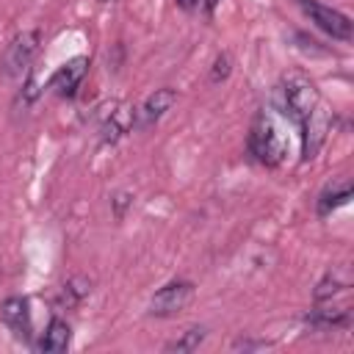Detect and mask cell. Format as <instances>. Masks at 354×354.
<instances>
[{"mask_svg":"<svg viewBox=\"0 0 354 354\" xmlns=\"http://www.w3.org/2000/svg\"><path fill=\"white\" fill-rule=\"evenodd\" d=\"M194 296V285L188 279H171L166 282L152 299H149V315L155 318H171L180 310H185V304Z\"/></svg>","mask_w":354,"mask_h":354,"instance_id":"obj_3","label":"cell"},{"mask_svg":"<svg viewBox=\"0 0 354 354\" xmlns=\"http://www.w3.org/2000/svg\"><path fill=\"white\" fill-rule=\"evenodd\" d=\"M130 202H133V199H130V194H124V191L113 196V210H116V216H119V218L124 216V207H127Z\"/></svg>","mask_w":354,"mask_h":354,"instance_id":"obj_18","label":"cell"},{"mask_svg":"<svg viewBox=\"0 0 354 354\" xmlns=\"http://www.w3.org/2000/svg\"><path fill=\"white\" fill-rule=\"evenodd\" d=\"M86 69H88V58L77 55V58H69L64 66L55 69V75L50 77V88L58 94V97H72L77 91V86L83 83L86 77Z\"/></svg>","mask_w":354,"mask_h":354,"instance_id":"obj_9","label":"cell"},{"mask_svg":"<svg viewBox=\"0 0 354 354\" xmlns=\"http://www.w3.org/2000/svg\"><path fill=\"white\" fill-rule=\"evenodd\" d=\"M36 94H39V86H36V77H28V83H25V102H30V100H36Z\"/></svg>","mask_w":354,"mask_h":354,"instance_id":"obj_19","label":"cell"},{"mask_svg":"<svg viewBox=\"0 0 354 354\" xmlns=\"http://www.w3.org/2000/svg\"><path fill=\"white\" fill-rule=\"evenodd\" d=\"M205 335H207L205 326H191V329L183 332V337L171 340V343L166 346V351H177V354H183V351H194V348H199V343L205 340Z\"/></svg>","mask_w":354,"mask_h":354,"instance_id":"obj_15","label":"cell"},{"mask_svg":"<svg viewBox=\"0 0 354 354\" xmlns=\"http://www.w3.org/2000/svg\"><path fill=\"white\" fill-rule=\"evenodd\" d=\"M299 6L310 17V22L318 25L321 30H326L332 39H340V41L351 39L354 30H351V19L346 14H340V11L329 8V6H321L318 0H299Z\"/></svg>","mask_w":354,"mask_h":354,"instance_id":"obj_5","label":"cell"},{"mask_svg":"<svg viewBox=\"0 0 354 354\" xmlns=\"http://www.w3.org/2000/svg\"><path fill=\"white\" fill-rule=\"evenodd\" d=\"M268 340H235L232 348L235 351H257V348H268Z\"/></svg>","mask_w":354,"mask_h":354,"instance_id":"obj_17","label":"cell"},{"mask_svg":"<svg viewBox=\"0 0 354 354\" xmlns=\"http://www.w3.org/2000/svg\"><path fill=\"white\" fill-rule=\"evenodd\" d=\"M249 152L263 166H277L285 158V138L277 127V122L268 113H260L249 133Z\"/></svg>","mask_w":354,"mask_h":354,"instance_id":"obj_2","label":"cell"},{"mask_svg":"<svg viewBox=\"0 0 354 354\" xmlns=\"http://www.w3.org/2000/svg\"><path fill=\"white\" fill-rule=\"evenodd\" d=\"M69 340H72L69 324H66L64 318H53V321L47 324L41 340H39V351H44V354H61V351L69 348Z\"/></svg>","mask_w":354,"mask_h":354,"instance_id":"obj_10","label":"cell"},{"mask_svg":"<svg viewBox=\"0 0 354 354\" xmlns=\"http://www.w3.org/2000/svg\"><path fill=\"white\" fill-rule=\"evenodd\" d=\"M39 41H41L39 30H22L19 36H14V41L8 44L6 55H3V72L8 77H19L30 66L33 55L39 53Z\"/></svg>","mask_w":354,"mask_h":354,"instance_id":"obj_4","label":"cell"},{"mask_svg":"<svg viewBox=\"0 0 354 354\" xmlns=\"http://www.w3.org/2000/svg\"><path fill=\"white\" fill-rule=\"evenodd\" d=\"M113 108H111V113H105V122H102V141L105 144L108 141L113 144L116 138H122L124 133H130L133 130V119H136V108H119V111H113Z\"/></svg>","mask_w":354,"mask_h":354,"instance_id":"obj_11","label":"cell"},{"mask_svg":"<svg viewBox=\"0 0 354 354\" xmlns=\"http://www.w3.org/2000/svg\"><path fill=\"white\" fill-rule=\"evenodd\" d=\"M174 100H177V94H174L171 88H155V91L136 108L133 130H149V127H155V124L163 119V113L174 105Z\"/></svg>","mask_w":354,"mask_h":354,"instance_id":"obj_7","label":"cell"},{"mask_svg":"<svg viewBox=\"0 0 354 354\" xmlns=\"http://www.w3.org/2000/svg\"><path fill=\"white\" fill-rule=\"evenodd\" d=\"M227 77H230V55L221 53V55H216V61H213L210 83H221V80H227Z\"/></svg>","mask_w":354,"mask_h":354,"instance_id":"obj_16","label":"cell"},{"mask_svg":"<svg viewBox=\"0 0 354 354\" xmlns=\"http://www.w3.org/2000/svg\"><path fill=\"white\" fill-rule=\"evenodd\" d=\"M0 318L19 340H30V332H33V326H30V301L25 296H8L0 304Z\"/></svg>","mask_w":354,"mask_h":354,"instance_id":"obj_8","label":"cell"},{"mask_svg":"<svg viewBox=\"0 0 354 354\" xmlns=\"http://www.w3.org/2000/svg\"><path fill=\"white\" fill-rule=\"evenodd\" d=\"M177 6L185 8V11H194V8L199 6V0H177Z\"/></svg>","mask_w":354,"mask_h":354,"instance_id":"obj_20","label":"cell"},{"mask_svg":"<svg viewBox=\"0 0 354 354\" xmlns=\"http://www.w3.org/2000/svg\"><path fill=\"white\" fill-rule=\"evenodd\" d=\"M329 122H332L329 108H326L324 102H318V105H315V111H313V113L299 124V127H301V158H304V160L315 158V152H318V149H321V144L326 141Z\"/></svg>","mask_w":354,"mask_h":354,"instance_id":"obj_6","label":"cell"},{"mask_svg":"<svg viewBox=\"0 0 354 354\" xmlns=\"http://www.w3.org/2000/svg\"><path fill=\"white\" fill-rule=\"evenodd\" d=\"M216 6H218V0H205V11H207V14H213Z\"/></svg>","mask_w":354,"mask_h":354,"instance_id":"obj_21","label":"cell"},{"mask_svg":"<svg viewBox=\"0 0 354 354\" xmlns=\"http://www.w3.org/2000/svg\"><path fill=\"white\" fill-rule=\"evenodd\" d=\"M88 293H91V279L83 277V274H77V277H72V279H66L61 285V290H58V307L61 310H75V307L83 304V299Z\"/></svg>","mask_w":354,"mask_h":354,"instance_id":"obj_13","label":"cell"},{"mask_svg":"<svg viewBox=\"0 0 354 354\" xmlns=\"http://www.w3.org/2000/svg\"><path fill=\"white\" fill-rule=\"evenodd\" d=\"M351 196H354V191H351V183H348V180H337V183L326 185V188L321 191V196H318V216L335 213L337 207L348 205Z\"/></svg>","mask_w":354,"mask_h":354,"instance_id":"obj_12","label":"cell"},{"mask_svg":"<svg viewBox=\"0 0 354 354\" xmlns=\"http://www.w3.org/2000/svg\"><path fill=\"white\" fill-rule=\"evenodd\" d=\"M318 102H321V94L310 77L296 72V75H288L282 80V108L296 124H301L315 111Z\"/></svg>","mask_w":354,"mask_h":354,"instance_id":"obj_1","label":"cell"},{"mask_svg":"<svg viewBox=\"0 0 354 354\" xmlns=\"http://www.w3.org/2000/svg\"><path fill=\"white\" fill-rule=\"evenodd\" d=\"M348 285H351L348 271H346L343 266H337V268H332V271L324 274V279H321L318 288H315V299H318V301H326V299H332L335 293H343Z\"/></svg>","mask_w":354,"mask_h":354,"instance_id":"obj_14","label":"cell"}]
</instances>
